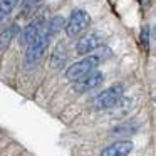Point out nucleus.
<instances>
[{
    "instance_id": "2eb2a0df",
    "label": "nucleus",
    "mask_w": 156,
    "mask_h": 156,
    "mask_svg": "<svg viewBox=\"0 0 156 156\" xmlns=\"http://www.w3.org/2000/svg\"><path fill=\"white\" fill-rule=\"evenodd\" d=\"M154 101H156V94H154Z\"/></svg>"
},
{
    "instance_id": "39448f33",
    "label": "nucleus",
    "mask_w": 156,
    "mask_h": 156,
    "mask_svg": "<svg viewBox=\"0 0 156 156\" xmlns=\"http://www.w3.org/2000/svg\"><path fill=\"white\" fill-rule=\"evenodd\" d=\"M45 25V19L42 17V15H39L37 19H34V20H30L27 24V27L24 29V32H20V35H19V42H20V45H29L32 44V42L35 41V39H39L44 32H42V29H44Z\"/></svg>"
},
{
    "instance_id": "4468645a",
    "label": "nucleus",
    "mask_w": 156,
    "mask_h": 156,
    "mask_svg": "<svg viewBox=\"0 0 156 156\" xmlns=\"http://www.w3.org/2000/svg\"><path fill=\"white\" fill-rule=\"evenodd\" d=\"M153 37L156 39V25H154V29H153Z\"/></svg>"
},
{
    "instance_id": "ddd939ff",
    "label": "nucleus",
    "mask_w": 156,
    "mask_h": 156,
    "mask_svg": "<svg viewBox=\"0 0 156 156\" xmlns=\"http://www.w3.org/2000/svg\"><path fill=\"white\" fill-rule=\"evenodd\" d=\"M141 45L144 51L149 49V25H144L141 29Z\"/></svg>"
},
{
    "instance_id": "1a4fd4ad",
    "label": "nucleus",
    "mask_w": 156,
    "mask_h": 156,
    "mask_svg": "<svg viewBox=\"0 0 156 156\" xmlns=\"http://www.w3.org/2000/svg\"><path fill=\"white\" fill-rule=\"evenodd\" d=\"M64 25H67L66 24V20L61 17V15H55V17H52V19H49V22H47V27H45V32H47L49 35H55L59 30H61Z\"/></svg>"
},
{
    "instance_id": "20e7f679",
    "label": "nucleus",
    "mask_w": 156,
    "mask_h": 156,
    "mask_svg": "<svg viewBox=\"0 0 156 156\" xmlns=\"http://www.w3.org/2000/svg\"><path fill=\"white\" fill-rule=\"evenodd\" d=\"M49 42H51V35H49L47 32H44L39 39H35L32 44L27 45V52H25V62H27V66L34 67V66L41 61L44 52L47 51V47H49Z\"/></svg>"
},
{
    "instance_id": "0eeeda50",
    "label": "nucleus",
    "mask_w": 156,
    "mask_h": 156,
    "mask_svg": "<svg viewBox=\"0 0 156 156\" xmlns=\"http://www.w3.org/2000/svg\"><path fill=\"white\" fill-rule=\"evenodd\" d=\"M101 44H102V35L101 34H96V32L94 34H87V35H84L81 41H77V44H76V52L81 54V55H86V54H89V52L96 51Z\"/></svg>"
},
{
    "instance_id": "7ed1b4c3",
    "label": "nucleus",
    "mask_w": 156,
    "mask_h": 156,
    "mask_svg": "<svg viewBox=\"0 0 156 156\" xmlns=\"http://www.w3.org/2000/svg\"><path fill=\"white\" fill-rule=\"evenodd\" d=\"M122 89L121 84H116V86H111V87L104 89L102 92H99L98 96L94 98V108L96 109H109L112 106H116L122 98Z\"/></svg>"
},
{
    "instance_id": "f03ea898",
    "label": "nucleus",
    "mask_w": 156,
    "mask_h": 156,
    "mask_svg": "<svg viewBox=\"0 0 156 156\" xmlns=\"http://www.w3.org/2000/svg\"><path fill=\"white\" fill-rule=\"evenodd\" d=\"M91 25V17L86 10H81V9H76L72 10L71 17L67 20V25H66V34L69 37H79L81 34H84L86 30Z\"/></svg>"
},
{
    "instance_id": "6e6552de",
    "label": "nucleus",
    "mask_w": 156,
    "mask_h": 156,
    "mask_svg": "<svg viewBox=\"0 0 156 156\" xmlns=\"http://www.w3.org/2000/svg\"><path fill=\"white\" fill-rule=\"evenodd\" d=\"M133 151L131 141H116L101 151V156H128Z\"/></svg>"
},
{
    "instance_id": "9d476101",
    "label": "nucleus",
    "mask_w": 156,
    "mask_h": 156,
    "mask_svg": "<svg viewBox=\"0 0 156 156\" xmlns=\"http://www.w3.org/2000/svg\"><path fill=\"white\" fill-rule=\"evenodd\" d=\"M42 0H22V5H20V14L24 17H29L32 15L39 7H41Z\"/></svg>"
},
{
    "instance_id": "f8f14e48",
    "label": "nucleus",
    "mask_w": 156,
    "mask_h": 156,
    "mask_svg": "<svg viewBox=\"0 0 156 156\" xmlns=\"http://www.w3.org/2000/svg\"><path fill=\"white\" fill-rule=\"evenodd\" d=\"M0 4H2V19H5L19 4V0H0Z\"/></svg>"
},
{
    "instance_id": "423d86ee",
    "label": "nucleus",
    "mask_w": 156,
    "mask_h": 156,
    "mask_svg": "<svg viewBox=\"0 0 156 156\" xmlns=\"http://www.w3.org/2000/svg\"><path fill=\"white\" fill-rule=\"evenodd\" d=\"M102 81H104V74L99 72V71H92L91 74H87L82 79L76 81L72 89H74L76 92H87V91H91V89H96Z\"/></svg>"
},
{
    "instance_id": "9b49d317",
    "label": "nucleus",
    "mask_w": 156,
    "mask_h": 156,
    "mask_svg": "<svg viewBox=\"0 0 156 156\" xmlns=\"http://www.w3.org/2000/svg\"><path fill=\"white\" fill-rule=\"evenodd\" d=\"M17 34L20 35V30H19V25L17 24H12L10 27H9V30H4V34H2V52H5L7 44H10V41Z\"/></svg>"
},
{
    "instance_id": "f257e3e1",
    "label": "nucleus",
    "mask_w": 156,
    "mask_h": 156,
    "mask_svg": "<svg viewBox=\"0 0 156 156\" xmlns=\"http://www.w3.org/2000/svg\"><path fill=\"white\" fill-rule=\"evenodd\" d=\"M101 55L99 54H91L87 55V57L81 59V61L74 62L72 66H69L67 71H66V79H69V81H79V79H82L84 76L91 74L92 71H96V67L99 66V62H101Z\"/></svg>"
}]
</instances>
